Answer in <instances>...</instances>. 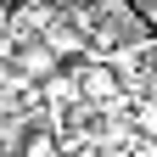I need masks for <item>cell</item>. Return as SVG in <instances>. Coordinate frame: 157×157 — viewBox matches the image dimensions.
<instances>
[{
  "label": "cell",
  "instance_id": "obj_1",
  "mask_svg": "<svg viewBox=\"0 0 157 157\" xmlns=\"http://www.w3.org/2000/svg\"><path fill=\"white\" fill-rule=\"evenodd\" d=\"M17 157H56V129H51V118H28L23 151H17Z\"/></svg>",
  "mask_w": 157,
  "mask_h": 157
},
{
  "label": "cell",
  "instance_id": "obj_2",
  "mask_svg": "<svg viewBox=\"0 0 157 157\" xmlns=\"http://www.w3.org/2000/svg\"><path fill=\"white\" fill-rule=\"evenodd\" d=\"M0 157H17V151H11V146H6V140H0Z\"/></svg>",
  "mask_w": 157,
  "mask_h": 157
}]
</instances>
